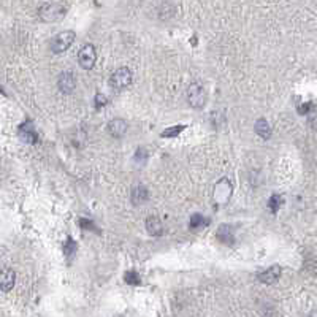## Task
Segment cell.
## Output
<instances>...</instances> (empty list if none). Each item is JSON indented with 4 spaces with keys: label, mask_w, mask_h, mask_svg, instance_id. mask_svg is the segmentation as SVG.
Listing matches in <instances>:
<instances>
[{
    "label": "cell",
    "mask_w": 317,
    "mask_h": 317,
    "mask_svg": "<svg viewBox=\"0 0 317 317\" xmlns=\"http://www.w3.org/2000/svg\"><path fill=\"white\" fill-rule=\"evenodd\" d=\"M69 11V5L65 2H45L38 8V18L46 24L60 23Z\"/></svg>",
    "instance_id": "6da1fadb"
},
{
    "label": "cell",
    "mask_w": 317,
    "mask_h": 317,
    "mask_svg": "<svg viewBox=\"0 0 317 317\" xmlns=\"http://www.w3.org/2000/svg\"><path fill=\"white\" fill-rule=\"evenodd\" d=\"M132 72L127 69V67H121L116 72L113 73L111 78H110V86L111 89L114 91H124L127 89L130 84H132Z\"/></svg>",
    "instance_id": "7a4b0ae2"
},
{
    "label": "cell",
    "mask_w": 317,
    "mask_h": 317,
    "mask_svg": "<svg viewBox=\"0 0 317 317\" xmlns=\"http://www.w3.org/2000/svg\"><path fill=\"white\" fill-rule=\"evenodd\" d=\"M75 37L76 33L73 30H64V32H59L56 37L52 38L51 42V51L54 54H60L67 51L72 46V43L75 42Z\"/></svg>",
    "instance_id": "3957f363"
},
{
    "label": "cell",
    "mask_w": 317,
    "mask_h": 317,
    "mask_svg": "<svg viewBox=\"0 0 317 317\" xmlns=\"http://www.w3.org/2000/svg\"><path fill=\"white\" fill-rule=\"evenodd\" d=\"M206 100H208V96H206V91L205 87L201 84H191L189 86V91H187V103L191 105L195 110H200V108H203L206 105Z\"/></svg>",
    "instance_id": "277c9868"
},
{
    "label": "cell",
    "mask_w": 317,
    "mask_h": 317,
    "mask_svg": "<svg viewBox=\"0 0 317 317\" xmlns=\"http://www.w3.org/2000/svg\"><path fill=\"white\" fill-rule=\"evenodd\" d=\"M96 60H97V52H96V48H94V45H86L79 49L78 62L81 65V69H84V70L94 69Z\"/></svg>",
    "instance_id": "5b68a950"
},
{
    "label": "cell",
    "mask_w": 317,
    "mask_h": 317,
    "mask_svg": "<svg viewBox=\"0 0 317 317\" xmlns=\"http://www.w3.org/2000/svg\"><path fill=\"white\" fill-rule=\"evenodd\" d=\"M232 195V183L228 179H220L214 187V200L216 203H227Z\"/></svg>",
    "instance_id": "8992f818"
},
{
    "label": "cell",
    "mask_w": 317,
    "mask_h": 317,
    "mask_svg": "<svg viewBox=\"0 0 317 317\" xmlns=\"http://www.w3.org/2000/svg\"><path fill=\"white\" fill-rule=\"evenodd\" d=\"M19 137H21L23 141L30 145H35L38 141V135L35 132V127H33L32 121H25V122L19 127Z\"/></svg>",
    "instance_id": "52a82bcc"
},
{
    "label": "cell",
    "mask_w": 317,
    "mask_h": 317,
    "mask_svg": "<svg viewBox=\"0 0 317 317\" xmlns=\"http://www.w3.org/2000/svg\"><path fill=\"white\" fill-rule=\"evenodd\" d=\"M57 86H59V91L62 94H72L75 91V76L72 75L70 72H64L60 73V76L57 79Z\"/></svg>",
    "instance_id": "ba28073f"
},
{
    "label": "cell",
    "mask_w": 317,
    "mask_h": 317,
    "mask_svg": "<svg viewBox=\"0 0 317 317\" xmlns=\"http://www.w3.org/2000/svg\"><path fill=\"white\" fill-rule=\"evenodd\" d=\"M15 282H16V273L11 268H3L2 273H0V289L3 292H10L15 287Z\"/></svg>",
    "instance_id": "9c48e42d"
},
{
    "label": "cell",
    "mask_w": 317,
    "mask_h": 317,
    "mask_svg": "<svg viewBox=\"0 0 317 317\" xmlns=\"http://www.w3.org/2000/svg\"><path fill=\"white\" fill-rule=\"evenodd\" d=\"M127 132V122L124 119H113L108 122V133L114 138H122Z\"/></svg>",
    "instance_id": "30bf717a"
},
{
    "label": "cell",
    "mask_w": 317,
    "mask_h": 317,
    "mask_svg": "<svg viewBox=\"0 0 317 317\" xmlns=\"http://www.w3.org/2000/svg\"><path fill=\"white\" fill-rule=\"evenodd\" d=\"M279 276H281V267L273 265V267H269L268 269H265L264 273L259 274V281L264 282V284L271 286V284H274V282H278Z\"/></svg>",
    "instance_id": "8fae6325"
},
{
    "label": "cell",
    "mask_w": 317,
    "mask_h": 317,
    "mask_svg": "<svg viewBox=\"0 0 317 317\" xmlns=\"http://www.w3.org/2000/svg\"><path fill=\"white\" fill-rule=\"evenodd\" d=\"M146 230L152 237H160L164 233V225H162V222L157 216H149L146 219Z\"/></svg>",
    "instance_id": "7c38bea8"
},
{
    "label": "cell",
    "mask_w": 317,
    "mask_h": 317,
    "mask_svg": "<svg viewBox=\"0 0 317 317\" xmlns=\"http://www.w3.org/2000/svg\"><path fill=\"white\" fill-rule=\"evenodd\" d=\"M130 198L133 201V205H140V203H145V201L149 198V192L145 186H135L130 192Z\"/></svg>",
    "instance_id": "4fadbf2b"
},
{
    "label": "cell",
    "mask_w": 317,
    "mask_h": 317,
    "mask_svg": "<svg viewBox=\"0 0 317 317\" xmlns=\"http://www.w3.org/2000/svg\"><path fill=\"white\" fill-rule=\"evenodd\" d=\"M218 238L224 243V244H233L235 241V235H233V227L232 225H225L222 224L218 230Z\"/></svg>",
    "instance_id": "5bb4252c"
},
{
    "label": "cell",
    "mask_w": 317,
    "mask_h": 317,
    "mask_svg": "<svg viewBox=\"0 0 317 317\" xmlns=\"http://www.w3.org/2000/svg\"><path fill=\"white\" fill-rule=\"evenodd\" d=\"M254 130H255V133L259 135V137H262L264 140H268L269 137H271V127H269V124L267 122V119H264V118L255 121Z\"/></svg>",
    "instance_id": "9a60e30c"
},
{
    "label": "cell",
    "mask_w": 317,
    "mask_h": 317,
    "mask_svg": "<svg viewBox=\"0 0 317 317\" xmlns=\"http://www.w3.org/2000/svg\"><path fill=\"white\" fill-rule=\"evenodd\" d=\"M208 224H210V220L205 219L203 216L198 214V213H195L191 216V219H189V225H191V228H200V227H206Z\"/></svg>",
    "instance_id": "2e32d148"
},
{
    "label": "cell",
    "mask_w": 317,
    "mask_h": 317,
    "mask_svg": "<svg viewBox=\"0 0 317 317\" xmlns=\"http://www.w3.org/2000/svg\"><path fill=\"white\" fill-rule=\"evenodd\" d=\"M186 129V125L184 124H178V125H173L170 127V129H165L164 132L160 133V137H164V138H174V137H178V135L183 132Z\"/></svg>",
    "instance_id": "e0dca14e"
},
{
    "label": "cell",
    "mask_w": 317,
    "mask_h": 317,
    "mask_svg": "<svg viewBox=\"0 0 317 317\" xmlns=\"http://www.w3.org/2000/svg\"><path fill=\"white\" fill-rule=\"evenodd\" d=\"M124 281H125V284H129V286H138L140 284V274L137 271H125L124 273Z\"/></svg>",
    "instance_id": "ac0fdd59"
},
{
    "label": "cell",
    "mask_w": 317,
    "mask_h": 317,
    "mask_svg": "<svg viewBox=\"0 0 317 317\" xmlns=\"http://www.w3.org/2000/svg\"><path fill=\"white\" fill-rule=\"evenodd\" d=\"M281 205H282V197H281V195H273V197L269 198V201H268V208L271 210V213H278Z\"/></svg>",
    "instance_id": "d6986e66"
},
{
    "label": "cell",
    "mask_w": 317,
    "mask_h": 317,
    "mask_svg": "<svg viewBox=\"0 0 317 317\" xmlns=\"http://www.w3.org/2000/svg\"><path fill=\"white\" fill-rule=\"evenodd\" d=\"M64 252H65L67 257H70V255H73L76 252V244H75V241H73L72 238H67L65 244H64Z\"/></svg>",
    "instance_id": "ffe728a7"
},
{
    "label": "cell",
    "mask_w": 317,
    "mask_h": 317,
    "mask_svg": "<svg viewBox=\"0 0 317 317\" xmlns=\"http://www.w3.org/2000/svg\"><path fill=\"white\" fill-rule=\"evenodd\" d=\"M135 159L138 162H145L147 159V151L143 149V147H140V149H137V152H135Z\"/></svg>",
    "instance_id": "44dd1931"
},
{
    "label": "cell",
    "mask_w": 317,
    "mask_h": 317,
    "mask_svg": "<svg viewBox=\"0 0 317 317\" xmlns=\"http://www.w3.org/2000/svg\"><path fill=\"white\" fill-rule=\"evenodd\" d=\"M79 225L86 228V230H94V232H98L96 227H94V224L91 220H86V219H79Z\"/></svg>",
    "instance_id": "7402d4cb"
},
{
    "label": "cell",
    "mask_w": 317,
    "mask_h": 317,
    "mask_svg": "<svg viewBox=\"0 0 317 317\" xmlns=\"http://www.w3.org/2000/svg\"><path fill=\"white\" fill-rule=\"evenodd\" d=\"M106 103H108V100H106V97L103 96V94H97V96H96V106L97 108H102Z\"/></svg>",
    "instance_id": "603a6c76"
},
{
    "label": "cell",
    "mask_w": 317,
    "mask_h": 317,
    "mask_svg": "<svg viewBox=\"0 0 317 317\" xmlns=\"http://www.w3.org/2000/svg\"><path fill=\"white\" fill-rule=\"evenodd\" d=\"M262 314H264V317H279L273 308H265V311H262Z\"/></svg>",
    "instance_id": "cb8c5ba5"
},
{
    "label": "cell",
    "mask_w": 317,
    "mask_h": 317,
    "mask_svg": "<svg viewBox=\"0 0 317 317\" xmlns=\"http://www.w3.org/2000/svg\"><path fill=\"white\" fill-rule=\"evenodd\" d=\"M313 105L311 103H305V105H301L300 108H298V111H300V114H306L308 113V110L311 108Z\"/></svg>",
    "instance_id": "d4e9b609"
},
{
    "label": "cell",
    "mask_w": 317,
    "mask_h": 317,
    "mask_svg": "<svg viewBox=\"0 0 317 317\" xmlns=\"http://www.w3.org/2000/svg\"><path fill=\"white\" fill-rule=\"evenodd\" d=\"M309 317H317V309H316V311H313L311 314H309Z\"/></svg>",
    "instance_id": "484cf974"
},
{
    "label": "cell",
    "mask_w": 317,
    "mask_h": 317,
    "mask_svg": "<svg viewBox=\"0 0 317 317\" xmlns=\"http://www.w3.org/2000/svg\"><path fill=\"white\" fill-rule=\"evenodd\" d=\"M116 317H124V316H116Z\"/></svg>",
    "instance_id": "4316f807"
}]
</instances>
